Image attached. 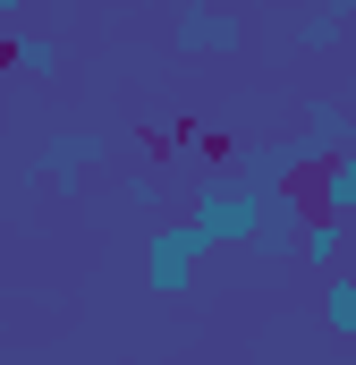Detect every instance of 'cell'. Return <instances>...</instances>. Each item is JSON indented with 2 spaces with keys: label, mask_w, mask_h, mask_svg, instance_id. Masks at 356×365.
I'll list each match as a JSON object with an SVG mask.
<instances>
[{
  "label": "cell",
  "mask_w": 356,
  "mask_h": 365,
  "mask_svg": "<svg viewBox=\"0 0 356 365\" xmlns=\"http://www.w3.org/2000/svg\"><path fill=\"white\" fill-rule=\"evenodd\" d=\"M187 221H195L212 247H255L263 221H271V195H263V187H246V179H204V187H195V204H187Z\"/></svg>",
  "instance_id": "1"
},
{
  "label": "cell",
  "mask_w": 356,
  "mask_h": 365,
  "mask_svg": "<svg viewBox=\"0 0 356 365\" xmlns=\"http://www.w3.org/2000/svg\"><path fill=\"white\" fill-rule=\"evenodd\" d=\"M340 26H348L340 9H314V17L297 26V43H305V51H331V43H340Z\"/></svg>",
  "instance_id": "10"
},
{
  "label": "cell",
  "mask_w": 356,
  "mask_h": 365,
  "mask_svg": "<svg viewBox=\"0 0 356 365\" xmlns=\"http://www.w3.org/2000/svg\"><path fill=\"white\" fill-rule=\"evenodd\" d=\"M348 247H356V221H323V212H314V221H305V238H297V255H305L314 272H340V255H348Z\"/></svg>",
  "instance_id": "6"
},
{
  "label": "cell",
  "mask_w": 356,
  "mask_h": 365,
  "mask_svg": "<svg viewBox=\"0 0 356 365\" xmlns=\"http://www.w3.org/2000/svg\"><path fill=\"white\" fill-rule=\"evenodd\" d=\"M178 51H238V26L204 0H178Z\"/></svg>",
  "instance_id": "5"
},
{
  "label": "cell",
  "mask_w": 356,
  "mask_h": 365,
  "mask_svg": "<svg viewBox=\"0 0 356 365\" xmlns=\"http://www.w3.org/2000/svg\"><path fill=\"white\" fill-rule=\"evenodd\" d=\"M297 195H305V212H323V221H356V145H348V153H331Z\"/></svg>",
  "instance_id": "3"
},
{
  "label": "cell",
  "mask_w": 356,
  "mask_h": 365,
  "mask_svg": "<svg viewBox=\"0 0 356 365\" xmlns=\"http://www.w3.org/2000/svg\"><path fill=\"white\" fill-rule=\"evenodd\" d=\"M297 136H305V145L331 162V153H348V110H340V102H314V119H305Z\"/></svg>",
  "instance_id": "8"
},
{
  "label": "cell",
  "mask_w": 356,
  "mask_h": 365,
  "mask_svg": "<svg viewBox=\"0 0 356 365\" xmlns=\"http://www.w3.org/2000/svg\"><path fill=\"white\" fill-rule=\"evenodd\" d=\"M314 297H323V331L356 349V272H323V289H314Z\"/></svg>",
  "instance_id": "7"
},
{
  "label": "cell",
  "mask_w": 356,
  "mask_h": 365,
  "mask_svg": "<svg viewBox=\"0 0 356 365\" xmlns=\"http://www.w3.org/2000/svg\"><path fill=\"white\" fill-rule=\"evenodd\" d=\"M93 153H102V136H93V128L51 136V145H43V187H51V195H68V187L85 179V162H93Z\"/></svg>",
  "instance_id": "4"
},
{
  "label": "cell",
  "mask_w": 356,
  "mask_h": 365,
  "mask_svg": "<svg viewBox=\"0 0 356 365\" xmlns=\"http://www.w3.org/2000/svg\"><path fill=\"white\" fill-rule=\"evenodd\" d=\"M17 9H26V0H0V34H17Z\"/></svg>",
  "instance_id": "11"
},
{
  "label": "cell",
  "mask_w": 356,
  "mask_h": 365,
  "mask_svg": "<svg viewBox=\"0 0 356 365\" xmlns=\"http://www.w3.org/2000/svg\"><path fill=\"white\" fill-rule=\"evenodd\" d=\"M204 255H212V238H204L195 221H170V230H153V238H145V289H153V297H195V272H204Z\"/></svg>",
  "instance_id": "2"
},
{
  "label": "cell",
  "mask_w": 356,
  "mask_h": 365,
  "mask_svg": "<svg viewBox=\"0 0 356 365\" xmlns=\"http://www.w3.org/2000/svg\"><path fill=\"white\" fill-rule=\"evenodd\" d=\"M9 60H17L26 77H60V43H51V34H9Z\"/></svg>",
  "instance_id": "9"
}]
</instances>
